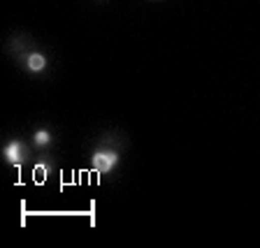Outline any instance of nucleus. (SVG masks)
<instances>
[{"instance_id":"7ed1b4c3","label":"nucleus","mask_w":260,"mask_h":248,"mask_svg":"<svg viewBox=\"0 0 260 248\" xmlns=\"http://www.w3.org/2000/svg\"><path fill=\"white\" fill-rule=\"evenodd\" d=\"M51 169H54L51 160H38V165H35V169H32V179H35L38 184H42L44 179L51 174Z\"/></svg>"},{"instance_id":"f03ea898","label":"nucleus","mask_w":260,"mask_h":248,"mask_svg":"<svg viewBox=\"0 0 260 248\" xmlns=\"http://www.w3.org/2000/svg\"><path fill=\"white\" fill-rule=\"evenodd\" d=\"M3 156H5L7 162H12V165H21L23 160H26V151H23V144L19 139H12L10 144L3 149Z\"/></svg>"},{"instance_id":"20e7f679","label":"nucleus","mask_w":260,"mask_h":248,"mask_svg":"<svg viewBox=\"0 0 260 248\" xmlns=\"http://www.w3.org/2000/svg\"><path fill=\"white\" fill-rule=\"evenodd\" d=\"M26 65H28V70L30 72H42L44 67H47V56L44 54H28V58H26Z\"/></svg>"},{"instance_id":"39448f33","label":"nucleus","mask_w":260,"mask_h":248,"mask_svg":"<svg viewBox=\"0 0 260 248\" xmlns=\"http://www.w3.org/2000/svg\"><path fill=\"white\" fill-rule=\"evenodd\" d=\"M32 144L40 146V149H42V146H49L51 144V132H49V130H38V132L32 135Z\"/></svg>"},{"instance_id":"f257e3e1","label":"nucleus","mask_w":260,"mask_h":248,"mask_svg":"<svg viewBox=\"0 0 260 248\" xmlns=\"http://www.w3.org/2000/svg\"><path fill=\"white\" fill-rule=\"evenodd\" d=\"M91 165L98 172H112L119 165V153L116 151H95L91 158Z\"/></svg>"}]
</instances>
